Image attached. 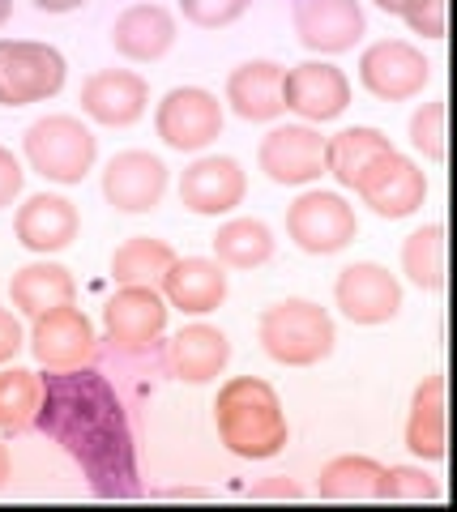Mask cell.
I'll return each instance as SVG.
<instances>
[{"label": "cell", "mask_w": 457, "mask_h": 512, "mask_svg": "<svg viewBox=\"0 0 457 512\" xmlns=\"http://www.w3.org/2000/svg\"><path fill=\"white\" fill-rule=\"evenodd\" d=\"M35 427L52 436L65 453L82 466L90 491L99 500H137V444L112 380L94 367H69V372H47Z\"/></svg>", "instance_id": "cell-1"}, {"label": "cell", "mask_w": 457, "mask_h": 512, "mask_svg": "<svg viewBox=\"0 0 457 512\" xmlns=\"http://www.w3.org/2000/svg\"><path fill=\"white\" fill-rule=\"evenodd\" d=\"M214 427L227 453L244 461H270L291 440L287 410H282L270 380L261 376H231L214 397Z\"/></svg>", "instance_id": "cell-2"}, {"label": "cell", "mask_w": 457, "mask_h": 512, "mask_svg": "<svg viewBox=\"0 0 457 512\" xmlns=\"http://www.w3.org/2000/svg\"><path fill=\"white\" fill-rule=\"evenodd\" d=\"M261 350L282 367H317L321 359L334 355L338 329L321 303L312 299H282L265 308L257 320Z\"/></svg>", "instance_id": "cell-3"}, {"label": "cell", "mask_w": 457, "mask_h": 512, "mask_svg": "<svg viewBox=\"0 0 457 512\" xmlns=\"http://www.w3.org/2000/svg\"><path fill=\"white\" fill-rule=\"evenodd\" d=\"M22 154L35 175L52 184H82L94 158H99V141L77 116H43L26 128Z\"/></svg>", "instance_id": "cell-4"}, {"label": "cell", "mask_w": 457, "mask_h": 512, "mask_svg": "<svg viewBox=\"0 0 457 512\" xmlns=\"http://www.w3.org/2000/svg\"><path fill=\"white\" fill-rule=\"evenodd\" d=\"M287 235L299 252L308 256H334L342 248L355 244L359 222H355V205L342 192L329 188H308L287 205Z\"/></svg>", "instance_id": "cell-5"}, {"label": "cell", "mask_w": 457, "mask_h": 512, "mask_svg": "<svg viewBox=\"0 0 457 512\" xmlns=\"http://www.w3.org/2000/svg\"><path fill=\"white\" fill-rule=\"evenodd\" d=\"M65 56L52 43L0 39V107H30L60 94Z\"/></svg>", "instance_id": "cell-6"}, {"label": "cell", "mask_w": 457, "mask_h": 512, "mask_svg": "<svg viewBox=\"0 0 457 512\" xmlns=\"http://www.w3.org/2000/svg\"><path fill=\"white\" fill-rule=\"evenodd\" d=\"M154 128H159V141L167 150L201 154L223 133V103L201 86H176L163 94L159 111H154Z\"/></svg>", "instance_id": "cell-7"}, {"label": "cell", "mask_w": 457, "mask_h": 512, "mask_svg": "<svg viewBox=\"0 0 457 512\" xmlns=\"http://www.w3.org/2000/svg\"><path fill=\"white\" fill-rule=\"evenodd\" d=\"M167 312L159 286H116V295L103 303V333L120 355H141L163 338Z\"/></svg>", "instance_id": "cell-8"}, {"label": "cell", "mask_w": 457, "mask_h": 512, "mask_svg": "<svg viewBox=\"0 0 457 512\" xmlns=\"http://www.w3.org/2000/svg\"><path fill=\"white\" fill-rule=\"evenodd\" d=\"M359 82L372 99L381 103H406L423 94V86L432 82V64L406 39H381L359 56Z\"/></svg>", "instance_id": "cell-9"}, {"label": "cell", "mask_w": 457, "mask_h": 512, "mask_svg": "<svg viewBox=\"0 0 457 512\" xmlns=\"http://www.w3.org/2000/svg\"><path fill=\"white\" fill-rule=\"evenodd\" d=\"M351 192H359V201H364L376 218L398 222V218L419 214V205L428 201V175L419 171L415 158L389 150L359 175V184Z\"/></svg>", "instance_id": "cell-10"}, {"label": "cell", "mask_w": 457, "mask_h": 512, "mask_svg": "<svg viewBox=\"0 0 457 512\" xmlns=\"http://www.w3.org/2000/svg\"><path fill=\"white\" fill-rule=\"evenodd\" d=\"M257 167L270 184L304 188L325 175V137L312 124H278L261 137Z\"/></svg>", "instance_id": "cell-11"}, {"label": "cell", "mask_w": 457, "mask_h": 512, "mask_svg": "<svg viewBox=\"0 0 457 512\" xmlns=\"http://www.w3.org/2000/svg\"><path fill=\"white\" fill-rule=\"evenodd\" d=\"M30 355H35L39 367L47 372H69V367H86L94 359V350H99V338H94V325L82 308H52L35 316V325H30Z\"/></svg>", "instance_id": "cell-12"}, {"label": "cell", "mask_w": 457, "mask_h": 512, "mask_svg": "<svg viewBox=\"0 0 457 512\" xmlns=\"http://www.w3.org/2000/svg\"><path fill=\"white\" fill-rule=\"evenodd\" d=\"M282 107L295 111L304 124H329L351 107V82L338 64L304 60L282 73Z\"/></svg>", "instance_id": "cell-13"}, {"label": "cell", "mask_w": 457, "mask_h": 512, "mask_svg": "<svg viewBox=\"0 0 457 512\" xmlns=\"http://www.w3.org/2000/svg\"><path fill=\"white\" fill-rule=\"evenodd\" d=\"M334 303L351 325H389L402 312V282L376 261L346 265L334 282Z\"/></svg>", "instance_id": "cell-14"}, {"label": "cell", "mask_w": 457, "mask_h": 512, "mask_svg": "<svg viewBox=\"0 0 457 512\" xmlns=\"http://www.w3.org/2000/svg\"><path fill=\"white\" fill-rule=\"evenodd\" d=\"M248 175L227 154H201L180 175V205L197 218H223L235 205H244Z\"/></svg>", "instance_id": "cell-15"}, {"label": "cell", "mask_w": 457, "mask_h": 512, "mask_svg": "<svg viewBox=\"0 0 457 512\" xmlns=\"http://www.w3.org/2000/svg\"><path fill=\"white\" fill-rule=\"evenodd\" d=\"M167 163L150 150H120L103 167V197L120 214H150L163 205Z\"/></svg>", "instance_id": "cell-16"}, {"label": "cell", "mask_w": 457, "mask_h": 512, "mask_svg": "<svg viewBox=\"0 0 457 512\" xmlns=\"http://www.w3.org/2000/svg\"><path fill=\"white\" fill-rule=\"evenodd\" d=\"M295 35L308 52L317 56H342L364 39L368 18L359 0H295Z\"/></svg>", "instance_id": "cell-17"}, {"label": "cell", "mask_w": 457, "mask_h": 512, "mask_svg": "<svg viewBox=\"0 0 457 512\" xmlns=\"http://www.w3.org/2000/svg\"><path fill=\"white\" fill-rule=\"evenodd\" d=\"M150 82L133 69H99L82 82V111L103 128H129L146 116Z\"/></svg>", "instance_id": "cell-18"}, {"label": "cell", "mask_w": 457, "mask_h": 512, "mask_svg": "<svg viewBox=\"0 0 457 512\" xmlns=\"http://www.w3.org/2000/svg\"><path fill=\"white\" fill-rule=\"evenodd\" d=\"M13 231H18V244L35 256H52L65 252L77 231H82V218H77V205L69 197H56V192H35L18 205L13 214Z\"/></svg>", "instance_id": "cell-19"}, {"label": "cell", "mask_w": 457, "mask_h": 512, "mask_svg": "<svg viewBox=\"0 0 457 512\" xmlns=\"http://www.w3.org/2000/svg\"><path fill=\"white\" fill-rule=\"evenodd\" d=\"M159 286H163L167 308H180L188 316H206L214 308H223L227 269L210 261V256H176Z\"/></svg>", "instance_id": "cell-20"}, {"label": "cell", "mask_w": 457, "mask_h": 512, "mask_svg": "<svg viewBox=\"0 0 457 512\" xmlns=\"http://www.w3.org/2000/svg\"><path fill=\"white\" fill-rule=\"evenodd\" d=\"M282 64L274 60H248L227 77V107L248 124H270L282 111Z\"/></svg>", "instance_id": "cell-21"}, {"label": "cell", "mask_w": 457, "mask_h": 512, "mask_svg": "<svg viewBox=\"0 0 457 512\" xmlns=\"http://www.w3.org/2000/svg\"><path fill=\"white\" fill-rule=\"evenodd\" d=\"M112 47L133 64L163 60L176 47V18L163 5H129L112 26Z\"/></svg>", "instance_id": "cell-22"}, {"label": "cell", "mask_w": 457, "mask_h": 512, "mask_svg": "<svg viewBox=\"0 0 457 512\" xmlns=\"http://www.w3.org/2000/svg\"><path fill=\"white\" fill-rule=\"evenodd\" d=\"M227 363H231V342H227V333L214 325H184L167 346L171 376L184 384H210L223 376Z\"/></svg>", "instance_id": "cell-23"}, {"label": "cell", "mask_w": 457, "mask_h": 512, "mask_svg": "<svg viewBox=\"0 0 457 512\" xmlns=\"http://www.w3.org/2000/svg\"><path fill=\"white\" fill-rule=\"evenodd\" d=\"M406 448L419 461H440L449 453L445 436V376H423L406 410Z\"/></svg>", "instance_id": "cell-24"}, {"label": "cell", "mask_w": 457, "mask_h": 512, "mask_svg": "<svg viewBox=\"0 0 457 512\" xmlns=\"http://www.w3.org/2000/svg\"><path fill=\"white\" fill-rule=\"evenodd\" d=\"M9 299H13V308H18L22 316H43V312H52V308H65V303L77 299V282L65 265H56V261H30L22 265L18 274H13L9 282Z\"/></svg>", "instance_id": "cell-25"}, {"label": "cell", "mask_w": 457, "mask_h": 512, "mask_svg": "<svg viewBox=\"0 0 457 512\" xmlns=\"http://www.w3.org/2000/svg\"><path fill=\"white\" fill-rule=\"evenodd\" d=\"M389 150H393V141L381 133V128H368V124L342 128V133L325 137V175H334L342 188H355L359 175Z\"/></svg>", "instance_id": "cell-26"}, {"label": "cell", "mask_w": 457, "mask_h": 512, "mask_svg": "<svg viewBox=\"0 0 457 512\" xmlns=\"http://www.w3.org/2000/svg\"><path fill=\"white\" fill-rule=\"evenodd\" d=\"M385 491V466L372 457H334L329 466H321V478H317V495L321 500H334V504H368V500H381Z\"/></svg>", "instance_id": "cell-27"}, {"label": "cell", "mask_w": 457, "mask_h": 512, "mask_svg": "<svg viewBox=\"0 0 457 512\" xmlns=\"http://www.w3.org/2000/svg\"><path fill=\"white\" fill-rule=\"evenodd\" d=\"M176 261V248L154 235H133L112 252V282L116 286H159Z\"/></svg>", "instance_id": "cell-28"}, {"label": "cell", "mask_w": 457, "mask_h": 512, "mask_svg": "<svg viewBox=\"0 0 457 512\" xmlns=\"http://www.w3.org/2000/svg\"><path fill=\"white\" fill-rule=\"evenodd\" d=\"M274 256V231L261 218H231L214 235V261L223 269H257Z\"/></svg>", "instance_id": "cell-29"}, {"label": "cell", "mask_w": 457, "mask_h": 512, "mask_svg": "<svg viewBox=\"0 0 457 512\" xmlns=\"http://www.w3.org/2000/svg\"><path fill=\"white\" fill-rule=\"evenodd\" d=\"M402 274L419 291H445V222H428L402 244Z\"/></svg>", "instance_id": "cell-30"}, {"label": "cell", "mask_w": 457, "mask_h": 512, "mask_svg": "<svg viewBox=\"0 0 457 512\" xmlns=\"http://www.w3.org/2000/svg\"><path fill=\"white\" fill-rule=\"evenodd\" d=\"M39 397H43V380L35 372H26L18 363L0 367V431L18 436V431L35 427Z\"/></svg>", "instance_id": "cell-31"}, {"label": "cell", "mask_w": 457, "mask_h": 512, "mask_svg": "<svg viewBox=\"0 0 457 512\" xmlns=\"http://www.w3.org/2000/svg\"><path fill=\"white\" fill-rule=\"evenodd\" d=\"M445 116H449L445 99L423 103L411 116V146L423 158H432V163H445V154H449V146H445Z\"/></svg>", "instance_id": "cell-32"}, {"label": "cell", "mask_w": 457, "mask_h": 512, "mask_svg": "<svg viewBox=\"0 0 457 512\" xmlns=\"http://www.w3.org/2000/svg\"><path fill=\"white\" fill-rule=\"evenodd\" d=\"M381 500L393 504H423V500H440L436 478L423 466H385V491Z\"/></svg>", "instance_id": "cell-33"}, {"label": "cell", "mask_w": 457, "mask_h": 512, "mask_svg": "<svg viewBox=\"0 0 457 512\" xmlns=\"http://www.w3.org/2000/svg\"><path fill=\"white\" fill-rule=\"evenodd\" d=\"M252 0H180L184 9V22H193L201 30H223L235 18H244V9Z\"/></svg>", "instance_id": "cell-34"}, {"label": "cell", "mask_w": 457, "mask_h": 512, "mask_svg": "<svg viewBox=\"0 0 457 512\" xmlns=\"http://www.w3.org/2000/svg\"><path fill=\"white\" fill-rule=\"evenodd\" d=\"M398 18L423 39H445V0H402Z\"/></svg>", "instance_id": "cell-35"}, {"label": "cell", "mask_w": 457, "mask_h": 512, "mask_svg": "<svg viewBox=\"0 0 457 512\" xmlns=\"http://www.w3.org/2000/svg\"><path fill=\"white\" fill-rule=\"evenodd\" d=\"M22 184H26L22 163L13 158V150L0 146V210H9V205L22 197Z\"/></svg>", "instance_id": "cell-36"}, {"label": "cell", "mask_w": 457, "mask_h": 512, "mask_svg": "<svg viewBox=\"0 0 457 512\" xmlns=\"http://www.w3.org/2000/svg\"><path fill=\"white\" fill-rule=\"evenodd\" d=\"M26 350V333H22V320L13 316L9 308H0V367L13 363Z\"/></svg>", "instance_id": "cell-37"}, {"label": "cell", "mask_w": 457, "mask_h": 512, "mask_svg": "<svg viewBox=\"0 0 457 512\" xmlns=\"http://www.w3.org/2000/svg\"><path fill=\"white\" fill-rule=\"evenodd\" d=\"M248 495H252V500H304V487L278 474V478H261V483L252 487Z\"/></svg>", "instance_id": "cell-38"}, {"label": "cell", "mask_w": 457, "mask_h": 512, "mask_svg": "<svg viewBox=\"0 0 457 512\" xmlns=\"http://www.w3.org/2000/svg\"><path fill=\"white\" fill-rule=\"evenodd\" d=\"M35 9H43V13H73V9H82L86 0H30Z\"/></svg>", "instance_id": "cell-39"}, {"label": "cell", "mask_w": 457, "mask_h": 512, "mask_svg": "<svg viewBox=\"0 0 457 512\" xmlns=\"http://www.w3.org/2000/svg\"><path fill=\"white\" fill-rule=\"evenodd\" d=\"M9 478H13V457H9V448L0 444V487H5Z\"/></svg>", "instance_id": "cell-40"}, {"label": "cell", "mask_w": 457, "mask_h": 512, "mask_svg": "<svg viewBox=\"0 0 457 512\" xmlns=\"http://www.w3.org/2000/svg\"><path fill=\"white\" fill-rule=\"evenodd\" d=\"M163 500H206V491H193V487H184V491H163Z\"/></svg>", "instance_id": "cell-41"}, {"label": "cell", "mask_w": 457, "mask_h": 512, "mask_svg": "<svg viewBox=\"0 0 457 512\" xmlns=\"http://www.w3.org/2000/svg\"><path fill=\"white\" fill-rule=\"evenodd\" d=\"M372 5H376V9H385V13H398V9H402V0H372Z\"/></svg>", "instance_id": "cell-42"}, {"label": "cell", "mask_w": 457, "mask_h": 512, "mask_svg": "<svg viewBox=\"0 0 457 512\" xmlns=\"http://www.w3.org/2000/svg\"><path fill=\"white\" fill-rule=\"evenodd\" d=\"M9 13H13V0H0V26L9 22Z\"/></svg>", "instance_id": "cell-43"}]
</instances>
